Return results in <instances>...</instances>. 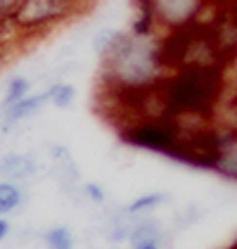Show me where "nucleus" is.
<instances>
[{"label": "nucleus", "instance_id": "obj_22", "mask_svg": "<svg viewBox=\"0 0 237 249\" xmlns=\"http://www.w3.org/2000/svg\"><path fill=\"white\" fill-rule=\"evenodd\" d=\"M112 249H131V247H128V245H126V247H123V245H114Z\"/></svg>", "mask_w": 237, "mask_h": 249}, {"label": "nucleus", "instance_id": "obj_10", "mask_svg": "<svg viewBox=\"0 0 237 249\" xmlns=\"http://www.w3.org/2000/svg\"><path fill=\"white\" fill-rule=\"evenodd\" d=\"M131 7H133V15H131V21H128V34H133L138 38H157V36H161V26H159L152 0H131Z\"/></svg>", "mask_w": 237, "mask_h": 249}, {"label": "nucleus", "instance_id": "obj_8", "mask_svg": "<svg viewBox=\"0 0 237 249\" xmlns=\"http://www.w3.org/2000/svg\"><path fill=\"white\" fill-rule=\"evenodd\" d=\"M40 171V161L34 152H5L0 157V178L29 183Z\"/></svg>", "mask_w": 237, "mask_h": 249}, {"label": "nucleus", "instance_id": "obj_14", "mask_svg": "<svg viewBox=\"0 0 237 249\" xmlns=\"http://www.w3.org/2000/svg\"><path fill=\"white\" fill-rule=\"evenodd\" d=\"M31 93V81L26 76H12L5 86V93H2V102H0V112L17 105L21 97H26Z\"/></svg>", "mask_w": 237, "mask_h": 249}, {"label": "nucleus", "instance_id": "obj_11", "mask_svg": "<svg viewBox=\"0 0 237 249\" xmlns=\"http://www.w3.org/2000/svg\"><path fill=\"white\" fill-rule=\"evenodd\" d=\"M169 202H171V195L164 192V190L142 192V195H138L135 199H131V202L123 207V211L138 218V216H150V213H154V211L161 209V207L169 204Z\"/></svg>", "mask_w": 237, "mask_h": 249}, {"label": "nucleus", "instance_id": "obj_5", "mask_svg": "<svg viewBox=\"0 0 237 249\" xmlns=\"http://www.w3.org/2000/svg\"><path fill=\"white\" fill-rule=\"evenodd\" d=\"M152 2L161 34L206 19L204 15L214 7V0H152Z\"/></svg>", "mask_w": 237, "mask_h": 249}, {"label": "nucleus", "instance_id": "obj_17", "mask_svg": "<svg viewBox=\"0 0 237 249\" xmlns=\"http://www.w3.org/2000/svg\"><path fill=\"white\" fill-rule=\"evenodd\" d=\"M214 17L237 29V0H214Z\"/></svg>", "mask_w": 237, "mask_h": 249}, {"label": "nucleus", "instance_id": "obj_15", "mask_svg": "<svg viewBox=\"0 0 237 249\" xmlns=\"http://www.w3.org/2000/svg\"><path fill=\"white\" fill-rule=\"evenodd\" d=\"M45 249H74V232L67 226H52L40 235Z\"/></svg>", "mask_w": 237, "mask_h": 249}, {"label": "nucleus", "instance_id": "obj_13", "mask_svg": "<svg viewBox=\"0 0 237 249\" xmlns=\"http://www.w3.org/2000/svg\"><path fill=\"white\" fill-rule=\"evenodd\" d=\"M48 102L55 109H69L76 102V86L69 81H55L48 88Z\"/></svg>", "mask_w": 237, "mask_h": 249}, {"label": "nucleus", "instance_id": "obj_20", "mask_svg": "<svg viewBox=\"0 0 237 249\" xmlns=\"http://www.w3.org/2000/svg\"><path fill=\"white\" fill-rule=\"evenodd\" d=\"M10 232H12V223H10V218L0 216V242H5V240L10 237Z\"/></svg>", "mask_w": 237, "mask_h": 249}, {"label": "nucleus", "instance_id": "obj_18", "mask_svg": "<svg viewBox=\"0 0 237 249\" xmlns=\"http://www.w3.org/2000/svg\"><path fill=\"white\" fill-rule=\"evenodd\" d=\"M81 195L85 202L95 204V207H104L107 204V190L102 188V183H95V180H88L81 185Z\"/></svg>", "mask_w": 237, "mask_h": 249}, {"label": "nucleus", "instance_id": "obj_4", "mask_svg": "<svg viewBox=\"0 0 237 249\" xmlns=\"http://www.w3.org/2000/svg\"><path fill=\"white\" fill-rule=\"evenodd\" d=\"M79 5L81 0H19L10 21L17 36H40L67 24L79 12Z\"/></svg>", "mask_w": 237, "mask_h": 249}, {"label": "nucleus", "instance_id": "obj_3", "mask_svg": "<svg viewBox=\"0 0 237 249\" xmlns=\"http://www.w3.org/2000/svg\"><path fill=\"white\" fill-rule=\"evenodd\" d=\"M118 135L131 147L176 159L178 147H180V135H183V124L178 119L161 114L142 116V119L128 121L126 126H121Z\"/></svg>", "mask_w": 237, "mask_h": 249}, {"label": "nucleus", "instance_id": "obj_12", "mask_svg": "<svg viewBox=\"0 0 237 249\" xmlns=\"http://www.w3.org/2000/svg\"><path fill=\"white\" fill-rule=\"evenodd\" d=\"M26 202V188L24 183L2 180L0 178V216L10 218L15 211H19Z\"/></svg>", "mask_w": 237, "mask_h": 249}, {"label": "nucleus", "instance_id": "obj_7", "mask_svg": "<svg viewBox=\"0 0 237 249\" xmlns=\"http://www.w3.org/2000/svg\"><path fill=\"white\" fill-rule=\"evenodd\" d=\"M128 247L131 249H164L166 247V230L164 223L150 216H138L133 221L131 237H128Z\"/></svg>", "mask_w": 237, "mask_h": 249}, {"label": "nucleus", "instance_id": "obj_19", "mask_svg": "<svg viewBox=\"0 0 237 249\" xmlns=\"http://www.w3.org/2000/svg\"><path fill=\"white\" fill-rule=\"evenodd\" d=\"M17 5H19V0H0V26L10 24L15 10H17Z\"/></svg>", "mask_w": 237, "mask_h": 249}, {"label": "nucleus", "instance_id": "obj_2", "mask_svg": "<svg viewBox=\"0 0 237 249\" xmlns=\"http://www.w3.org/2000/svg\"><path fill=\"white\" fill-rule=\"evenodd\" d=\"M102 64V86L112 97L152 93L169 74L157 38H138L118 29Z\"/></svg>", "mask_w": 237, "mask_h": 249}, {"label": "nucleus", "instance_id": "obj_21", "mask_svg": "<svg viewBox=\"0 0 237 249\" xmlns=\"http://www.w3.org/2000/svg\"><path fill=\"white\" fill-rule=\"evenodd\" d=\"M228 81H230V88H235L237 86V59L233 62V67L228 69Z\"/></svg>", "mask_w": 237, "mask_h": 249}, {"label": "nucleus", "instance_id": "obj_1", "mask_svg": "<svg viewBox=\"0 0 237 249\" xmlns=\"http://www.w3.org/2000/svg\"><path fill=\"white\" fill-rule=\"evenodd\" d=\"M230 90L225 69H176L157 86V114L178 121H214Z\"/></svg>", "mask_w": 237, "mask_h": 249}, {"label": "nucleus", "instance_id": "obj_6", "mask_svg": "<svg viewBox=\"0 0 237 249\" xmlns=\"http://www.w3.org/2000/svg\"><path fill=\"white\" fill-rule=\"evenodd\" d=\"M48 154H50V161H52V176L57 180V185L67 195L79 188V166H76V159L71 150L62 142H55L48 147Z\"/></svg>", "mask_w": 237, "mask_h": 249}, {"label": "nucleus", "instance_id": "obj_16", "mask_svg": "<svg viewBox=\"0 0 237 249\" xmlns=\"http://www.w3.org/2000/svg\"><path fill=\"white\" fill-rule=\"evenodd\" d=\"M118 29H114V26H102V29H98L95 31V36H93V53L98 55L100 59L107 55V50L112 48V43H114V38H117Z\"/></svg>", "mask_w": 237, "mask_h": 249}, {"label": "nucleus", "instance_id": "obj_9", "mask_svg": "<svg viewBox=\"0 0 237 249\" xmlns=\"http://www.w3.org/2000/svg\"><path fill=\"white\" fill-rule=\"evenodd\" d=\"M48 105H50L48 102V90L29 93L26 97H21L17 105H12V107H7V109L0 112V128L7 131V128L21 124V121H29V119H34L36 114H40Z\"/></svg>", "mask_w": 237, "mask_h": 249}]
</instances>
